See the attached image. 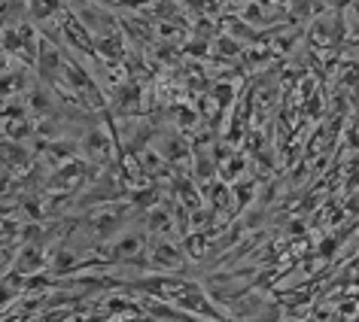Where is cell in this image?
<instances>
[{
	"mask_svg": "<svg viewBox=\"0 0 359 322\" xmlns=\"http://www.w3.org/2000/svg\"><path fill=\"white\" fill-rule=\"evenodd\" d=\"M152 262L158 267H180L183 265V255H180V249L174 244H158L156 253H152Z\"/></svg>",
	"mask_w": 359,
	"mask_h": 322,
	"instance_id": "2",
	"label": "cell"
},
{
	"mask_svg": "<svg viewBox=\"0 0 359 322\" xmlns=\"http://www.w3.org/2000/svg\"><path fill=\"white\" fill-rule=\"evenodd\" d=\"M28 10H31V15H37V19H49V15H55V10H58V0H28Z\"/></svg>",
	"mask_w": 359,
	"mask_h": 322,
	"instance_id": "3",
	"label": "cell"
},
{
	"mask_svg": "<svg viewBox=\"0 0 359 322\" xmlns=\"http://www.w3.org/2000/svg\"><path fill=\"white\" fill-rule=\"evenodd\" d=\"M83 146H86V152L92 158H107V155H110V149H113V137L107 131H101V128H92Z\"/></svg>",
	"mask_w": 359,
	"mask_h": 322,
	"instance_id": "1",
	"label": "cell"
},
{
	"mask_svg": "<svg viewBox=\"0 0 359 322\" xmlns=\"http://www.w3.org/2000/svg\"><path fill=\"white\" fill-rule=\"evenodd\" d=\"M149 228L152 231H170V216H168L165 210H156L149 216Z\"/></svg>",
	"mask_w": 359,
	"mask_h": 322,
	"instance_id": "5",
	"label": "cell"
},
{
	"mask_svg": "<svg viewBox=\"0 0 359 322\" xmlns=\"http://www.w3.org/2000/svg\"><path fill=\"white\" fill-rule=\"evenodd\" d=\"M137 249H140V237H122V240H116L113 253L116 255H131V253H137Z\"/></svg>",
	"mask_w": 359,
	"mask_h": 322,
	"instance_id": "4",
	"label": "cell"
}]
</instances>
